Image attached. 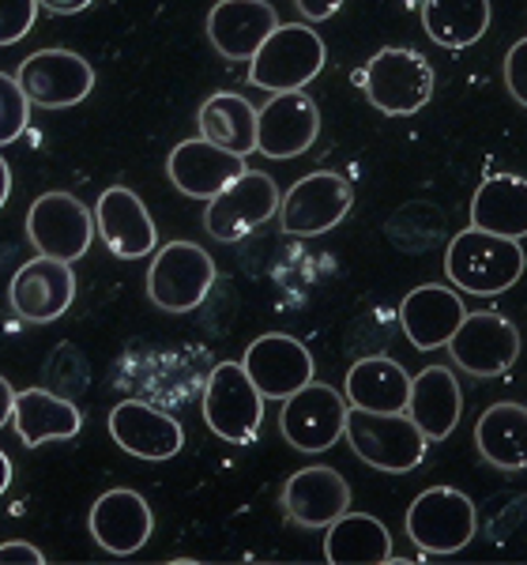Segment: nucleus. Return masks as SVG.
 I'll return each mask as SVG.
<instances>
[{
  "instance_id": "39448f33",
  "label": "nucleus",
  "mask_w": 527,
  "mask_h": 565,
  "mask_svg": "<svg viewBox=\"0 0 527 565\" xmlns=\"http://www.w3.org/2000/svg\"><path fill=\"white\" fill-rule=\"evenodd\" d=\"M478 532V509L456 487H430L422 490L407 509V535L422 554L444 558L463 551Z\"/></svg>"
},
{
  "instance_id": "4468645a",
  "label": "nucleus",
  "mask_w": 527,
  "mask_h": 565,
  "mask_svg": "<svg viewBox=\"0 0 527 565\" xmlns=\"http://www.w3.org/2000/svg\"><path fill=\"white\" fill-rule=\"evenodd\" d=\"M241 370L264 399H287L290 392H298L313 381L316 362L302 340L283 332H268L245 348Z\"/></svg>"
},
{
  "instance_id": "72a5a7b5",
  "label": "nucleus",
  "mask_w": 527,
  "mask_h": 565,
  "mask_svg": "<svg viewBox=\"0 0 527 565\" xmlns=\"http://www.w3.org/2000/svg\"><path fill=\"white\" fill-rule=\"evenodd\" d=\"M524 57H527V42L520 39L505 57V84L520 106H527V65H524Z\"/></svg>"
},
{
  "instance_id": "412c9836",
  "label": "nucleus",
  "mask_w": 527,
  "mask_h": 565,
  "mask_svg": "<svg viewBox=\"0 0 527 565\" xmlns=\"http://www.w3.org/2000/svg\"><path fill=\"white\" fill-rule=\"evenodd\" d=\"M279 26L268 0H219L207 15V39L226 61H249L260 42Z\"/></svg>"
},
{
  "instance_id": "6ab92c4d",
  "label": "nucleus",
  "mask_w": 527,
  "mask_h": 565,
  "mask_svg": "<svg viewBox=\"0 0 527 565\" xmlns=\"http://www.w3.org/2000/svg\"><path fill=\"white\" fill-rule=\"evenodd\" d=\"M110 437L136 460H170L185 445V430L178 418L143 404V399H121L114 407Z\"/></svg>"
},
{
  "instance_id": "4c0bfd02",
  "label": "nucleus",
  "mask_w": 527,
  "mask_h": 565,
  "mask_svg": "<svg viewBox=\"0 0 527 565\" xmlns=\"http://www.w3.org/2000/svg\"><path fill=\"white\" fill-rule=\"evenodd\" d=\"M12 399H15V388L8 385V377L0 373V426H8V418H12Z\"/></svg>"
},
{
  "instance_id": "4be33fe9",
  "label": "nucleus",
  "mask_w": 527,
  "mask_h": 565,
  "mask_svg": "<svg viewBox=\"0 0 527 565\" xmlns=\"http://www.w3.org/2000/svg\"><path fill=\"white\" fill-rule=\"evenodd\" d=\"M283 509L290 521L302 527H329L335 516L351 509V487L335 468L313 463V468H302L287 479Z\"/></svg>"
},
{
  "instance_id": "aec40b11",
  "label": "nucleus",
  "mask_w": 527,
  "mask_h": 565,
  "mask_svg": "<svg viewBox=\"0 0 527 565\" xmlns=\"http://www.w3.org/2000/svg\"><path fill=\"white\" fill-rule=\"evenodd\" d=\"M404 412L418 430H422L426 441H444V437H452L463 415V388H460L456 373L449 366H426L418 377H411Z\"/></svg>"
},
{
  "instance_id": "a878e982",
  "label": "nucleus",
  "mask_w": 527,
  "mask_h": 565,
  "mask_svg": "<svg viewBox=\"0 0 527 565\" xmlns=\"http://www.w3.org/2000/svg\"><path fill=\"white\" fill-rule=\"evenodd\" d=\"M471 226L497 238L524 242L527 234V181L520 174H497L471 196Z\"/></svg>"
},
{
  "instance_id": "f8f14e48",
  "label": "nucleus",
  "mask_w": 527,
  "mask_h": 565,
  "mask_svg": "<svg viewBox=\"0 0 527 565\" xmlns=\"http://www.w3.org/2000/svg\"><path fill=\"white\" fill-rule=\"evenodd\" d=\"M15 84H20L31 106L68 109L79 106L95 90V68L72 50H39L20 61Z\"/></svg>"
},
{
  "instance_id": "a19ab883",
  "label": "nucleus",
  "mask_w": 527,
  "mask_h": 565,
  "mask_svg": "<svg viewBox=\"0 0 527 565\" xmlns=\"http://www.w3.org/2000/svg\"><path fill=\"white\" fill-rule=\"evenodd\" d=\"M407 4H411V8H418V4H422V0H407Z\"/></svg>"
},
{
  "instance_id": "1a4fd4ad",
  "label": "nucleus",
  "mask_w": 527,
  "mask_h": 565,
  "mask_svg": "<svg viewBox=\"0 0 527 565\" xmlns=\"http://www.w3.org/2000/svg\"><path fill=\"white\" fill-rule=\"evenodd\" d=\"M444 348L471 377H502L520 359V328L494 309H478V313H463Z\"/></svg>"
},
{
  "instance_id": "6e6552de",
  "label": "nucleus",
  "mask_w": 527,
  "mask_h": 565,
  "mask_svg": "<svg viewBox=\"0 0 527 565\" xmlns=\"http://www.w3.org/2000/svg\"><path fill=\"white\" fill-rule=\"evenodd\" d=\"M354 207V185L343 174L316 170L290 185L287 196H279V226L294 238H316L340 226Z\"/></svg>"
},
{
  "instance_id": "f3484780",
  "label": "nucleus",
  "mask_w": 527,
  "mask_h": 565,
  "mask_svg": "<svg viewBox=\"0 0 527 565\" xmlns=\"http://www.w3.org/2000/svg\"><path fill=\"white\" fill-rule=\"evenodd\" d=\"M95 234L106 242V249L121 260H140L159 245V231H154L148 204L125 185H114L98 196Z\"/></svg>"
},
{
  "instance_id": "c756f323",
  "label": "nucleus",
  "mask_w": 527,
  "mask_h": 565,
  "mask_svg": "<svg viewBox=\"0 0 527 565\" xmlns=\"http://www.w3.org/2000/svg\"><path fill=\"white\" fill-rule=\"evenodd\" d=\"M475 445L502 471H520L527 463V407L502 399L490 404L475 423Z\"/></svg>"
},
{
  "instance_id": "5701e85b",
  "label": "nucleus",
  "mask_w": 527,
  "mask_h": 565,
  "mask_svg": "<svg viewBox=\"0 0 527 565\" xmlns=\"http://www.w3.org/2000/svg\"><path fill=\"white\" fill-rule=\"evenodd\" d=\"M245 159L241 154H230L207 140H181L174 151H170L166 174L170 181L193 200H212L219 189L230 185L234 178L245 174Z\"/></svg>"
},
{
  "instance_id": "0eeeda50",
  "label": "nucleus",
  "mask_w": 527,
  "mask_h": 565,
  "mask_svg": "<svg viewBox=\"0 0 527 565\" xmlns=\"http://www.w3.org/2000/svg\"><path fill=\"white\" fill-rule=\"evenodd\" d=\"M279 212V185L264 170H245L204 207V231L215 242H241Z\"/></svg>"
},
{
  "instance_id": "c9c22d12",
  "label": "nucleus",
  "mask_w": 527,
  "mask_h": 565,
  "mask_svg": "<svg viewBox=\"0 0 527 565\" xmlns=\"http://www.w3.org/2000/svg\"><path fill=\"white\" fill-rule=\"evenodd\" d=\"M294 8L305 15L309 23H321V20H329V15L340 12L343 0H294Z\"/></svg>"
},
{
  "instance_id": "58836bf2",
  "label": "nucleus",
  "mask_w": 527,
  "mask_h": 565,
  "mask_svg": "<svg viewBox=\"0 0 527 565\" xmlns=\"http://www.w3.org/2000/svg\"><path fill=\"white\" fill-rule=\"evenodd\" d=\"M8 196H12V170H8V159L0 154V207L8 204Z\"/></svg>"
},
{
  "instance_id": "c85d7f7f",
  "label": "nucleus",
  "mask_w": 527,
  "mask_h": 565,
  "mask_svg": "<svg viewBox=\"0 0 527 565\" xmlns=\"http://www.w3.org/2000/svg\"><path fill=\"white\" fill-rule=\"evenodd\" d=\"M200 125V140L215 143V148L230 151V154H249L257 151V109L245 95L234 90H219L212 95L196 114Z\"/></svg>"
},
{
  "instance_id": "b1692460",
  "label": "nucleus",
  "mask_w": 527,
  "mask_h": 565,
  "mask_svg": "<svg viewBox=\"0 0 527 565\" xmlns=\"http://www.w3.org/2000/svg\"><path fill=\"white\" fill-rule=\"evenodd\" d=\"M467 306L452 287H438V282H426L415 287L411 295L399 302V324H404L407 340L418 351H438L449 343V335L456 332V324L463 321Z\"/></svg>"
},
{
  "instance_id": "bb28decb",
  "label": "nucleus",
  "mask_w": 527,
  "mask_h": 565,
  "mask_svg": "<svg viewBox=\"0 0 527 565\" xmlns=\"http://www.w3.org/2000/svg\"><path fill=\"white\" fill-rule=\"evenodd\" d=\"M407 388H411V373L399 366V362L385 359V354L354 362L347 370V385H343L351 407H358V412H380V415L404 412Z\"/></svg>"
},
{
  "instance_id": "9b49d317",
  "label": "nucleus",
  "mask_w": 527,
  "mask_h": 565,
  "mask_svg": "<svg viewBox=\"0 0 527 565\" xmlns=\"http://www.w3.org/2000/svg\"><path fill=\"white\" fill-rule=\"evenodd\" d=\"M26 238L39 249V257L72 264L87 257L95 242V215L72 193H42L26 212Z\"/></svg>"
},
{
  "instance_id": "f03ea898",
  "label": "nucleus",
  "mask_w": 527,
  "mask_h": 565,
  "mask_svg": "<svg viewBox=\"0 0 527 565\" xmlns=\"http://www.w3.org/2000/svg\"><path fill=\"white\" fill-rule=\"evenodd\" d=\"M354 84L366 90L369 106L388 117H411L433 98V68L418 50L385 45L369 57V65L354 72Z\"/></svg>"
},
{
  "instance_id": "dca6fc26",
  "label": "nucleus",
  "mask_w": 527,
  "mask_h": 565,
  "mask_svg": "<svg viewBox=\"0 0 527 565\" xmlns=\"http://www.w3.org/2000/svg\"><path fill=\"white\" fill-rule=\"evenodd\" d=\"M72 298H76V276H72V264L53 260V257H34L26 260L20 271L12 276L8 287V302L15 313L31 324H50L61 313H68Z\"/></svg>"
},
{
  "instance_id": "2eb2a0df",
  "label": "nucleus",
  "mask_w": 527,
  "mask_h": 565,
  "mask_svg": "<svg viewBox=\"0 0 527 565\" xmlns=\"http://www.w3.org/2000/svg\"><path fill=\"white\" fill-rule=\"evenodd\" d=\"M321 136V109L305 90H279L257 109V151L268 159L305 154Z\"/></svg>"
},
{
  "instance_id": "a211bd4d",
  "label": "nucleus",
  "mask_w": 527,
  "mask_h": 565,
  "mask_svg": "<svg viewBox=\"0 0 527 565\" xmlns=\"http://www.w3.org/2000/svg\"><path fill=\"white\" fill-rule=\"evenodd\" d=\"M87 527H90V540L103 546L106 554L129 558V554H136L151 540L154 513L143 494H136L129 487H117V490H106V494L90 505Z\"/></svg>"
},
{
  "instance_id": "473e14b6",
  "label": "nucleus",
  "mask_w": 527,
  "mask_h": 565,
  "mask_svg": "<svg viewBox=\"0 0 527 565\" xmlns=\"http://www.w3.org/2000/svg\"><path fill=\"white\" fill-rule=\"evenodd\" d=\"M39 20V4L34 0H0V45H15L31 34Z\"/></svg>"
},
{
  "instance_id": "ea45409f",
  "label": "nucleus",
  "mask_w": 527,
  "mask_h": 565,
  "mask_svg": "<svg viewBox=\"0 0 527 565\" xmlns=\"http://www.w3.org/2000/svg\"><path fill=\"white\" fill-rule=\"evenodd\" d=\"M8 487H12V460L0 452V494H4Z\"/></svg>"
},
{
  "instance_id": "e433bc0d",
  "label": "nucleus",
  "mask_w": 527,
  "mask_h": 565,
  "mask_svg": "<svg viewBox=\"0 0 527 565\" xmlns=\"http://www.w3.org/2000/svg\"><path fill=\"white\" fill-rule=\"evenodd\" d=\"M39 8H45V12L53 15H76V12H87L95 0H34Z\"/></svg>"
},
{
  "instance_id": "f257e3e1",
  "label": "nucleus",
  "mask_w": 527,
  "mask_h": 565,
  "mask_svg": "<svg viewBox=\"0 0 527 565\" xmlns=\"http://www.w3.org/2000/svg\"><path fill=\"white\" fill-rule=\"evenodd\" d=\"M444 276L463 295L494 298L520 282L524 249L513 238H497V234L467 226L444 249Z\"/></svg>"
},
{
  "instance_id": "f704fd0d",
  "label": "nucleus",
  "mask_w": 527,
  "mask_h": 565,
  "mask_svg": "<svg viewBox=\"0 0 527 565\" xmlns=\"http://www.w3.org/2000/svg\"><path fill=\"white\" fill-rule=\"evenodd\" d=\"M8 562H20V565H42L45 554L39 546H31L26 540H12V543H0V565Z\"/></svg>"
},
{
  "instance_id": "cd10ccee",
  "label": "nucleus",
  "mask_w": 527,
  "mask_h": 565,
  "mask_svg": "<svg viewBox=\"0 0 527 565\" xmlns=\"http://www.w3.org/2000/svg\"><path fill=\"white\" fill-rule=\"evenodd\" d=\"M324 558L332 565H388L392 562V535L369 513H343L329 524Z\"/></svg>"
},
{
  "instance_id": "7c9ffc66",
  "label": "nucleus",
  "mask_w": 527,
  "mask_h": 565,
  "mask_svg": "<svg viewBox=\"0 0 527 565\" xmlns=\"http://www.w3.org/2000/svg\"><path fill=\"white\" fill-rule=\"evenodd\" d=\"M422 26L441 50H467L490 31V0H422Z\"/></svg>"
},
{
  "instance_id": "7ed1b4c3",
  "label": "nucleus",
  "mask_w": 527,
  "mask_h": 565,
  "mask_svg": "<svg viewBox=\"0 0 527 565\" xmlns=\"http://www.w3.org/2000/svg\"><path fill=\"white\" fill-rule=\"evenodd\" d=\"M324 61H329V50L313 26L279 23L249 57V84L271 90V95L302 90L324 72Z\"/></svg>"
},
{
  "instance_id": "9d476101",
  "label": "nucleus",
  "mask_w": 527,
  "mask_h": 565,
  "mask_svg": "<svg viewBox=\"0 0 527 565\" xmlns=\"http://www.w3.org/2000/svg\"><path fill=\"white\" fill-rule=\"evenodd\" d=\"M204 423L230 445H249L264 423V396L245 377L241 362H219L204 385Z\"/></svg>"
},
{
  "instance_id": "423d86ee",
  "label": "nucleus",
  "mask_w": 527,
  "mask_h": 565,
  "mask_svg": "<svg viewBox=\"0 0 527 565\" xmlns=\"http://www.w3.org/2000/svg\"><path fill=\"white\" fill-rule=\"evenodd\" d=\"M215 287V260L196 242H170L154 253L148 271L151 302L166 313H193Z\"/></svg>"
},
{
  "instance_id": "20e7f679",
  "label": "nucleus",
  "mask_w": 527,
  "mask_h": 565,
  "mask_svg": "<svg viewBox=\"0 0 527 565\" xmlns=\"http://www.w3.org/2000/svg\"><path fill=\"white\" fill-rule=\"evenodd\" d=\"M343 437L351 441L354 457L377 471H392V476H404V471H415L418 463L426 460V449L430 441L422 437V430L407 418V412H358V407H347V423H343Z\"/></svg>"
},
{
  "instance_id": "2f4dec72",
  "label": "nucleus",
  "mask_w": 527,
  "mask_h": 565,
  "mask_svg": "<svg viewBox=\"0 0 527 565\" xmlns=\"http://www.w3.org/2000/svg\"><path fill=\"white\" fill-rule=\"evenodd\" d=\"M26 121H31V103L23 98L15 76L0 72V148L20 140L26 132Z\"/></svg>"
},
{
  "instance_id": "ddd939ff",
  "label": "nucleus",
  "mask_w": 527,
  "mask_h": 565,
  "mask_svg": "<svg viewBox=\"0 0 527 565\" xmlns=\"http://www.w3.org/2000/svg\"><path fill=\"white\" fill-rule=\"evenodd\" d=\"M343 423H347V399L340 396L332 385H316L309 381L298 392H290L283 399V437L290 449L298 452H329L343 437Z\"/></svg>"
},
{
  "instance_id": "393cba45",
  "label": "nucleus",
  "mask_w": 527,
  "mask_h": 565,
  "mask_svg": "<svg viewBox=\"0 0 527 565\" xmlns=\"http://www.w3.org/2000/svg\"><path fill=\"white\" fill-rule=\"evenodd\" d=\"M20 441L26 449H39L45 441H68L84 430V415L65 396H53L45 388H23L12 399V418Z\"/></svg>"
}]
</instances>
